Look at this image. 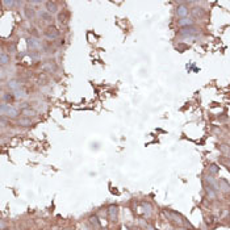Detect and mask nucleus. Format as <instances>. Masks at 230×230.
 Wrapping results in <instances>:
<instances>
[{
	"label": "nucleus",
	"instance_id": "obj_1",
	"mask_svg": "<svg viewBox=\"0 0 230 230\" xmlns=\"http://www.w3.org/2000/svg\"><path fill=\"white\" fill-rule=\"evenodd\" d=\"M2 115L3 116H7V117H11V119H15V117L19 116V110L12 106L11 104H7V103H3L2 104Z\"/></svg>",
	"mask_w": 230,
	"mask_h": 230
},
{
	"label": "nucleus",
	"instance_id": "obj_2",
	"mask_svg": "<svg viewBox=\"0 0 230 230\" xmlns=\"http://www.w3.org/2000/svg\"><path fill=\"white\" fill-rule=\"evenodd\" d=\"M43 34L46 38H49V40H57V38L59 37V30L55 26H49V28L45 29Z\"/></svg>",
	"mask_w": 230,
	"mask_h": 230
},
{
	"label": "nucleus",
	"instance_id": "obj_3",
	"mask_svg": "<svg viewBox=\"0 0 230 230\" xmlns=\"http://www.w3.org/2000/svg\"><path fill=\"white\" fill-rule=\"evenodd\" d=\"M188 13H189V9L188 7L184 3H180L178 5V8H176V15H178V17H180V19H184V17H188Z\"/></svg>",
	"mask_w": 230,
	"mask_h": 230
},
{
	"label": "nucleus",
	"instance_id": "obj_4",
	"mask_svg": "<svg viewBox=\"0 0 230 230\" xmlns=\"http://www.w3.org/2000/svg\"><path fill=\"white\" fill-rule=\"evenodd\" d=\"M28 46H29L32 50H41L42 43H41V41H40V38H37V37H30L29 40H28Z\"/></svg>",
	"mask_w": 230,
	"mask_h": 230
},
{
	"label": "nucleus",
	"instance_id": "obj_5",
	"mask_svg": "<svg viewBox=\"0 0 230 230\" xmlns=\"http://www.w3.org/2000/svg\"><path fill=\"white\" fill-rule=\"evenodd\" d=\"M7 87L9 89H12L13 92H16V91H19V89H21V83L17 79H12V80H9L7 83Z\"/></svg>",
	"mask_w": 230,
	"mask_h": 230
},
{
	"label": "nucleus",
	"instance_id": "obj_6",
	"mask_svg": "<svg viewBox=\"0 0 230 230\" xmlns=\"http://www.w3.org/2000/svg\"><path fill=\"white\" fill-rule=\"evenodd\" d=\"M45 7H46V11L49 13H57L58 12V4L54 2H46L45 3Z\"/></svg>",
	"mask_w": 230,
	"mask_h": 230
},
{
	"label": "nucleus",
	"instance_id": "obj_7",
	"mask_svg": "<svg viewBox=\"0 0 230 230\" xmlns=\"http://www.w3.org/2000/svg\"><path fill=\"white\" fill-rule=\"evenodd\" d=\"M178 24L180 25L182 28L192 26V25H193V19H192V17H184V19H180V20H179Z\"/></svg>",
	"mask_w": 230,
	"mask_h": 230
},
{
	"label": "nucleus",
	"instance_id": "obj_8",
	"mask_svg": "<svg viewBox=\"0 0 230 230\" xmlns=\"http://www.w3.org/2000/svg\"><path fill=\"white\" fill-rule=\"evenodd\" d=\"M38 15H40V17H41L43 21H46V22H52V21H53V15L49 13L46 9L40 11V12H38Z\"/></svg>",
	"mask_w": 230,
	"mask_h": 230
},
{
	"label": "nucleus",
	"instance_id": "obj_9",
	"mask_svg": "<svg viewBox=\"0 0 230 230\" xmlns=\"http://www.w3.org/2000/svg\"><path fill=\"white\" fill-rule=\"evenodd\" d=\"M218 187H220V189L222 191V192H230V184L226 182V180H223V179H221V180H218Z\"/></svg>",
	"mask_w": 230,
	"mask_h": 230
},
{
	"label": "nucleus",
	"instance_id": "obj_10",
	"mask_svg": "<svg viewBox=\"0 0 230 230\" xmlns=\"http://www.w3.org/2000/svg\"><path fill=\"white\" fill-rule=\"evenodd\" d=\"M24 15H25V17L28 20H32V19H34L36 12H34V9H33L32 7H25L24 8Z\"/></svg>",
	"mask_w": 230,
	"mask_h": 230
},
{
	"label": "nucleus",
	"instance_id": "obj_11",
	"mask_svg": "<svg viewBox=\"0 0 230 230\" xmlns=\"http://www.w3.org/2000/svg\"><path fill=\"white\" fill-rule=\"evenodd\" d=\"M21 113H22V116L24 117H28V119H30V117H34L37 113H36V110L34 109H32L30 106H28V108H25V109H22L21 110Z\"/></svg>",
	"mask_w": 230,
	"mask_h": 230
},
{
	"label": "nucleus",
	"instance_id": "obj_12",
	"mask_svg": "<svg viewBox=\"0 0 230 230\" xmlns=\"http://www.w3.org/2000/svg\"><path fill=\"white\" fill-rule=\"evenodd\" d=\"M42 69H43L45 71H47V72H53V71L57 70V66H55L53 62H46V63H43Z\"/></svg>",
	"mask_w": 230,
	"mask_h": 230
},
{
	"label": "nucleus",
	"instance_id": "obj_13",
	"mask_svg": "<svg viewBox=\"0 0 230 230\" xmlns=\"http://www.w3.org/2000/svg\"><path fill=\"white\" fill-rule=\"evenodd\" d=\"M19 125L21 126H30L32 125V120L28 119V117H21V119H19Z\"/></svg>",
	"mask_w": 230,
	"mask_h": 230
},
{
	"label": "nucleus",
	"instance_id": "obj_14",
	"mask_svg": "<svg viewBox=\"0 0 230 230\" xmlns=\"http://www.w3.org/2000/svg\"><path fill=\"white\" fill-rule=\"evenodd\" d=\"M2 65L3 66H5V65H8L9 63V61H11V58H9V54H7L5 52H2Z\"/></svg>",
	"mask_w": 230,
	"mask_h": 230
},
{
	"label": "nucleus",
	"instance_id": "obj_15",
	"mask_svg": "<svg viewBox=\"0 0 230 230\" xmlns=\"http://www.w3.org/2000/svg\"><path fill=\"white\" fill-rule=\"evenodd\" d=\"M108 212H109V217H110V220H116V217H117V208H116V206L112 205Z\"/></svg>",
	"mask_w": 230,
	"mask_h": 230
},
{
	"label": "nucleus",
	"instance_id": "obj_16",
	"mask_svg": "<svg viewBox=\"0 0 230 230\" xmlns=\"http://www.w3.org/2000/svg\"><path fill=\"white\" fill-rule=\"evenodd\" d=\"M192 15H193V17H203L204 11L201 8H195V9H192Z\"/></svg>",
	"mask_w": 230,
	"mask_h": 230
},
{
	"label": "nucleus",
	"instance_id": "obj_17",
	"mask_svg": "<svg viewBox=\"0 0 230 230\" xmlns=\"http://www.w3.org/2000/svg\"><path fill=\"white\" fill-rule=\"evenodd\" d=\"M26 96H28L26 92L22 91V89H19V91L15 92V97H16V99H25Z\"/></svg>",
	"mask_w": 230,
	"mask_h": 230
},
{
	"label": "nucleus",
	"instance_id": "obj_18",
	"mask_svg": "<svg viewBox=\"0 0 230 230\" xmlns=\"http://www.w3.org/2000/svg\"><path fill=\"white\" fill-rule=\"evenodd\" d=\"M220 149H221V153H222V154L230 155V146H228V145H221Z\"/></svg>",
	"mask_w": 230,
	"mask_h": 230
},
{
	"label": "nucleus",
	"instance_id": "obj_19",
	"mask_svg": "<svg viewBox=\"0 0 230 230\" xmlns=\"http://www.w3.org/2000/svg\"><path fill=\"white\" fill-rule=\"evenodd\" d=\"M218 170H220V168H218L216 165H210V166H209V172L213 174V175H214V174H217Z\"/></svg>",
	"mask_w": 230,
	"mask_h": 230
},
{
	"label": "nucleus",
	"instance_id": "obj_20",
	"mask_svg": "<svg viewBox=\"0 0 230 230\" xmlns=\"http://www.w3.org/2000/svg\"><path fill=\"white\" fill-rule=\"evenodd\" d=\"M15 4H17L16 2H3V5H5V7H13Z\"/></svg>",
	"mask_w": 230,
	"mask_h": 230
},
{
	"label": "nucleus",
	"instance_id": "obj_21",
	"mask_svg": "<svg viewBox=\"0 0 230 230\" xmlns=\"http://www.w3.org/2000/svg\"><path fill=\"white\" fill-rule=\"evenodd\" d=\"M29 4H30V5H41L42 2H30Z\"/></svg>",
	"mask_w": 230,
	"mask_h": 230
},
{
	"label": "nucleus",
	"instance_id": "obj_22",
	"mask_svg": "<svg viewBox=\"0 0 230 230\" xmlns=\"http://www.w3.org/2000/svg\"><path fill=\"white\" fill-rule=\"evenodd\" d=\"M147 230H155V229H154V228H151V226H149V228H147Z\"/></svg>",
	"mask_w": 230,
	"mask_h": 230
}]
</instances>
